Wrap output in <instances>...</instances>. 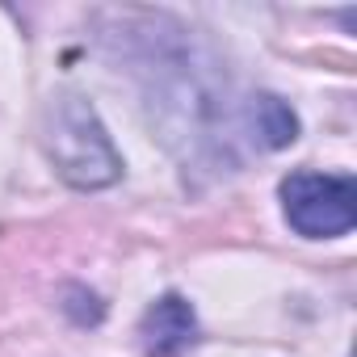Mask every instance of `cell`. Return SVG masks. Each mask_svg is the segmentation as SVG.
Segmentation results:
<instances>
[{
  "mask_svg": "<svg viewBox=\"0 0 357 357\" xmlns=\"http://www.w3.org/2000/svg\"><path fill=\"white\" fill-rule=\"evenodd\" d=\"M47 151L59 168V176L76 190H101L122 176V160L93 114V105L76 93H63L47 109Z\"/></svg>",
  "mask_w": 357,
  "mask_h": 357,
  "instance_id": "1",
  "label": "cell"
},
{
  "mask_svg": "<svg viewBox=\"0 0 357 357\" xmlns=\"http://www.w3.org/2000/svg\"><path fill=\"white\" fill-rule=\"evenodd\" d=\"M353 202L357 185L353 176H332V172H290L282 181V211L286 223L298 236L328 240L344 236L353 227Z\"/></svg>",
  "mask_w": 357,
  "mask_h": 357,
  "instance_id": "2",
  "label": "cell"
},
{
  "mask_svg": "<svg viewBox=\"0 0 357 357\" xmlns=\"http://www.w3.org/2000/svg\"><path fill=\"white\" fill-rule=\"evenodd\" d=\"M139 336H143L147 357H181L198 340V315L181 294H164L160 303L147 307Z\"/></svg>",
  "mask_w": 357,
  "mask_h": 357,
  "instance_id": "3",
  "label": "cell"
},
{
  "mask_svg": "<svg viewBox=\"0 0 357 357\" xmlns=\"http://www.w3.org/2000/svg\"><path fill=\"white\" fill-rule=\"evenodd\" d=\"M252 126L261 130L265 147H286L298 139V118L278 97H252Z\"/></svg>",
  "mask_w": 357,
  "mask_h": 357,
  "instance_id": "4",
  "label": "cell"
}]
</instances>
